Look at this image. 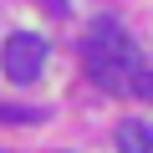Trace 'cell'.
I'll return each mask as SVG.
<instances>
[{
	"label": "cell",
	"mask_w": 153,
	"mask_h": 153,
	"mask_svg": "<svg viewBox=\"0 0 153 153\" xmlns=\"http://www.w3.org/2000/svg\"><path fill=\"white\" fill-rule=\"evenodd\" d=\"M82 66H87V76H92L102 92L128 97V92H133V71L143 66V56H138L133 36H128L112 16H97V21L87 26V36H82Z\"/></svg>",
	"instance_id": "1"
},
{
	"label": "cell",
	"mask_w": 153,
	"mask_h": 153,
	"mask_svg": "<svg viewBox=\"0 0 153 153\" xmlns=\"http://www.w3.org/2000/svg\"><path fill=\"white\" fill-rule=\"evenodd\" d=\"M46 61H51V46H46V36H36V31H10L5 46H0V71H5L16 87L41 82V76H46Z\"/></svg>",
	"instance_id": "2"
},
{
	"label": "cell",
	"mask_w": 153,
	"mask_h": 153,
	"mask_svg": "<svg viewBox=\"0 0 153 153\" xmlns=\"http://www.w3.org/2000/svg\"><path fill=\"white\" fill-rule=\"evenodd\" d=\"M117 153H153L148 128H143V123H123V128H117Z\"/></svg>",
	"instance_id": "3"
},
{
	"label": "cell",
	"mask_w": 153,
	"mask_h": 153,
	"mask_svg": "<svg viewBox=\"0 0 153 153\" xmlns=\"http://www.w3.org/2000/svg\"><path fill=\"white\" fill-rule=\"evenodd\" d=\"M46 112H36V107H10V102H0V123L5 128H21V123H41Z\"/></svg>",
	"instance_id": "4"
},
{
	"label": "cell",
	"mask_w": 153,
	"mask_h": 153,
	"mask_svg": "<svg viewBox=\"0 0 153 153\" xmlns=\"http://www.w3.org/2000/svg\"><path fill=\"white\" fill-rule=\"evenodd\" d=\"M133 97H143V102H153V66L143 61L138 71H133Z\"/></svg>",
	"instance_id": "5"
},
{
	"label": "cell",
	"mask_w": 153,
	"mask_h": 153,
	"mask_svg": "<svg viewBox=\"0 0 153 153\" xmlns=\"http://www.w3.org/2000/svg\"><path fill=\"white\" fill-rule=\"evenodd\" d=\"M36 5H41L51 21H66V16H71V0H36Z\"/></svg>",
	"instance_id": "6"
},
{
	"label": "cell",
	"mask_w": 153,
	"mask_h": 153,
	"mask_svg": "<svg viewBox=\"0 0 153 153\" xmlns=\"http://www.w3.org/2000/svg\"><path fill=\"white\" fill-rule=\"evenodd\" d=\"M148 143H153V123H148Z\"/></svg>",
	"instance_id": "7"
}]
</instances>
